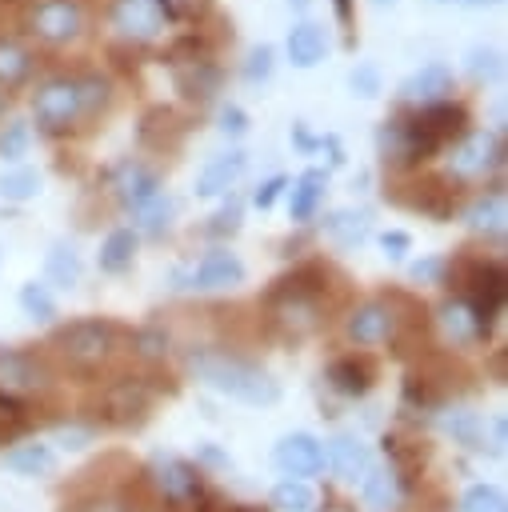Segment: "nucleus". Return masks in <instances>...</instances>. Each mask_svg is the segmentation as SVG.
Here are the masks:
<instances>
[{
  "label": "nucleus",
  "mask_w": 508,
  "mask_h": 512,
  "mask_svg": "<svg viewBox=\"0 0 508 512\" xmlns=\"http://www.w3.org/2000/svg\"><path fill=\"white\" fill-rule=\"evenodd\" d=\"M328 276H332L328 264H316L312 260V264H300V268L284 272L280 280H272V288L264 292L268 320L284 336H292V340L312 336L328 320V308H332V300H328V292H332Z\"/></svg>",
  "instance_id": "1"
},
{
  "label": "nucleus",
  "mask_w": 508,
  "mask_h": 512,
  "mask_svg": "<svg viewBox=\"0 0 508 512\" xmlns=\"http://www.w3.org/2000/svg\"><path fill=\"white\" fill-rule=\"evenodd\" d=\"M188 368L216 392L232 396V400H244V404H276L280 400V384L252 360L236 356V352H224V348H204V352H192L188 356Z\"/></svg>",
  "instance_id": "2"
},
{
  "label": "nucleus",
  "mask_w": 508,
  "mask_h": 512,
  "mask_svg": "<svg viewBox=\"0 0 508 512\" xmlns=\"http://www.w3.org/2000/svg\"><path fill=\"white\" fill-rule=\"evenodd\" d=\"M56 360L76 372V376H96L112 364L116 348H120V328L112 320H72L64 328L52 332V344Z\"/></svg>",
  "instance_id": "3"
},
{
  "label": "nucleus",
  "mask_w": 508,
  "mask_h": 512,
  "mask_svg": "<svg viewBox=\"0 0 508 512\" xmlns=\"http://www.w3.org/2000/svg\"><path fill=\"white\" fill-rule=\"evenodd\" d=\"M452 280H456L460 292H464L460 300L468 304V312H472V320H476V332L488 336V332H492V320H496L500 308H504V292H508L504 268H500L496 260H460Z\"/></svg>",
  "instance_id": "4"
},
{
  "label": "nucleus",
  "mask_w": 508,
  "mask_h": 512,
  "mask_svg": "<svg viewBox=\"0 0 508 512\" xmlns=\"http://www.w3.org/2000/svg\"><path fill=\"white\" fill-rule=\"evenodd\" d=\"M436 148H440V144L428 140L412 116H392V120H384V124L376 128V152H380V160H384L388 168H396V172L420 168L424 160L436 156Z\"/></svg>",
  "instance_id": "5"
},
{
  "label": "nucleus",
  "mask_w": 508,
  "mask_h": 512,
  "mask_svg": "<svg viewBox=\"0 0 508 512\" xmlns=\"http://www.w3.org/2000/svg\"><path fill=\"white\" fill-rule=\"evenodd\" d=\"M52 388V368L40 352L28 348H0V400L24 404Z\"/></svg>",
  "instance_id": "6"
},
{
  "label": "nucleus",
  "mask_w": 508,
  "mask_h": 512,
  "mask_svg": "<svg viewBox=\"0 0 508 512\" xmlns=\"http://www.w3.org/2000/svg\"><path fill=\"white\" fill-rule=\"evenodd\" d=\"M404 328L392 296H376V300H360L356 308H348L344 316V336L360 348H376V344H388L396 340Z\"/></svg>",
  "instance_id": "7"
},
{
  "label": "nucleus",
  "mask_w": 508,
  "mask_h": 512,
  "mask_svg": "<svg viewBox=\"0 0 508 512\" xmlns=\"http://www.w3.org/2000/svg\"><path fill=\"white\" fill-rule=\"evenodd\" d=\"M32 112H36V124L44 132H52V136L56 132H68L76 120H84L76 76H56V80L40 84L36 96H32Z\"/></svg>",
  "instance_id": "8"
},
{
  "label": "nucleus",
  "mask_w": 508,
  "mask_h": 512,
  "mask_svg": "<svg viewBox=\"0 0 508 512\" xmlns=\"http://www.w3.org/2000/svg\"><path fill=\"white\" fill-rule=\"evenodd\" d=\"M28 32L44 44H72L84 32L80 0H36L28 8Z\"/></svg>",
  "instance_id": "9"
},
{
  "label": "nucleus",
  "mask_w": 508,
  "mask_h": 512,
  "mask_svg": "<svg viewBox=\"0 0 508 512\" xmlns=\"http://www.w3.org/2000/svg\"><path fill=\"white\" fill-rule=\"evenodd\" d=\"M148 404H152V388L144 380L120 376V380H108L100 388V396H96L92 408H96V416L104 424H136L148 412Z\"/></svg>",
  "instance_id": "10"
},
{
  "label": "nucleus",
  "mask_w": 508,
  "mask_h": 512,
  "mask_svg": "<svg viewBox=\"0 0 508 512\" xmlns=\"http://www.w3.org/2000/svg\"><path fill=\"white\" fill-rule=\"evenodd\" d=\"M392 200H400V204L412 208V212L448 220V216L456 212V184H452V176H436V172H428V176H416V180L400 184V188L392 192Z\"/></svg>",
  "instance_id": "11"
},
{
  "label": "nucleus",
  "mask_w": 508,
  "mask_h": 512,
  "mask_svg": "<svg viewBox=\"0 0 508 512\" xmlns=\"http://www.w3.org/2000/svg\"><path fill=\"white\" fill-rule=\"evenodd\" d=\"M504 164V144L496 132H464L456 152H452V176L468 180V176H488Z\"/></svg>",
  "instance_id": "12"
},
{
  "label": "nucleus",
  "mask_w": 508,
  "mask_h": 512,
  "mask_svg": "<svg viewBox=\"0 0 508 512\" xmlns=\"http://www.w3.org/2000/svg\"><path fill=\"white\" fill-rule=\"evenodd\" d=\"M272 460L284 472V480H308V476H316L324 468V444L316 436H308V432H292V436H284L276 444Z\"/></svg>",
  "instance_id": "13"
},
{
  "label": "nucleus",
  "mask_w": 508,
  "mask_h": 512,
  "mask_svg": "<svg viewBox=\"0 0 508 512\" xmlns=\"http://www.w3.org/2000/svg\"><path fill=\"white\" fill-rule=\"evenodd\" d=\"M152 484H156V492H160L172 508L196 504V500L204 496L200 468H192L188 460H160V464H156V472H152Z\"/></svg>",
  "instance_id": "14"
},
{
  "label": "nucleus",
  "mask_w": 508,
  "mask_h": 512,
  "mask_svg": "<svg viewBox=\"0 0 508 512\" xmlns=\"http://www.w3.org/2000/svg\"><path fill=\"white\" fill-rule=\"evenodd\" d=\"M112 192L124 208H144L152 196H160V176L152 168H144L140 160H124L112 172Z\"/></svg>",
  "instance_id": "15"
},
{
  "label": "nucleus",
  "mask_w": 508,
  "mask_h": 512,
  "mask_svg": "<svg viewBox=\"0 0 508 512\" xmlns=\"http://www.w3.org/2000/svg\"><path fill=\"white\" fill-rule=\"evenodd\" d=\"M172 80H176V92L184 100H196V104H208L220 92V68L212 64V56L172 64Z\"/></svg>",
  "instance_id": "16"
},
{
  "label": "nucleus",
  "mask_w": 508,
  "mask_h": 512,
  "mask_svg": "<svg viewBox=\"0 0 508 512\" xmlns=\"http://www.w3.org/2000/svg\"><path fill=\"white\" fill-rule=\"evenodd\" d=\"M448 92H452V68H448V64H424L420 72H412V76L400 84V100L420 104V108L448 100Z\"/></svg>",
  "instance_id": "17"
},
{
  "label": "nucleus",
  "mask_w": 508,
  "mask_h": 512,
  "mask_svg": "<svg viewBox=\"0 0 508 512\" xmlns=\"http://www.w3.org/2000/svg\"><path fill=\"white\" fill-rule=\"evenodd\" d=\"M412 120H416L420 132H424L428 140H436V144H444V140H460V136L468 132V112H464L460 104H452V100L428 104V108H420Z\"/></svg>",
  "instance_id": "18"
},
{
  "label": "nucleus",
  "mask_w": 508,
  "mask_h": 512,
  "mask_svg": "<svg viewBox=\"0 0 508 512\" xmlns=\"http://www.w3.org/2000/svg\"><path fill=\"white\" fill-rule=\"evenodd\" d=\"M240 280H244V264H240V256L228 252V248L208 252V256L196 264V276H192V284H196L200 292H224V288H236Z\"/></svg>",
  "instance_id": "19"
},
{
  "label": "nucleus",
  "mask_w": 508,
  "mask_h": 512,
  "mask_svg": "<svg viewBox=\"0 0 508 512\" xmlns=\"http://www.w3.org/2000/svg\"><path fill=\"white\" fill-rule=\"evenodd\" d=\"M324 460L332 464V472H336L344 484H360V480L368 476V468H372V452H368L356 436H332Z\"/></svg>",
  "instance_id": "20"
},
{
  "label": "nucleus",
  "mask_w": 508,
  "mask_h": 512,
  "mask_svg": "<svg viewBox=\"0 0 508 512\" xmlns=\"http://www.w3.org/2000/svg\"><path fill=\"white\" fill-rule=\"evenodd\" d=\"M140 144L144 148H152V152H172L176 144H180V136H184V120L172 112V108H148L144 116H140Z\"/></svg>",
  "instance_id": "21"
},
{
  "label": "nucleus",
  "mask_w": 508,
  "mask_h": 512,
  "mask_svg": "<svg viewBox=\"0 0 508 512\" xmlns=\"http://www.w3.org/2000/svg\"><path fill=\"white\" fill-rule=\"evenodd\" d=\"M244 152H220L204 164V172L196 176V196H224L240 176H244Z\"/></svg>",
  "instance_id": "22"
},
{
  "label": "nucleus",
  "mask_w": 508,
  "mask_h": 512,
  "mask_svg": "<svg viewBox=\"0 0 508 512\" xmlns=\"http://www.w3.org/2000/svg\"><path fill=\"white\" fill-rule=\"evenodd\" d=\"M376 380V368L368 356H336L328 364V384L340 392V396H364Z\"/></svg>",
  "instance_id": "23"
},
{
  "label": "nucleus",
  "mask_w": 508,
  "mask_h": 512,
  "mask_svg": "<svg viewBox=\"0 0 508 512\" xmlns=\"http://www.w3.org/2000/svg\"><path fill=\"white\" fill-rule=\"evenodd\" d=\"M112 24L132 40H152L160 32V16L152 0H112Z\"/></svg>",
  "instance_id": "24"
},
{
  "label": "nucleus",
  "mask_w": 508,
  "mask_h": 512,
  "mask_svg": "<svg viewBox=\"0 0 508 512\" xmlns=\"http://www.w3.org/2000/svg\"><path fill=\"white\" fill-rule=\"evenodd\" d=\"M324 52H328V36H324L320 24L304 20V24H296V28L288 32V60H292L296 68H312V64H320Z\"/></svg>",
  "instance_id": "25"
},
{
  "label": "nucleus",
  "mask_w": 508,
  "mask_h": 512,
  "mask_svg": "<svg viewBox=\"0 0 508 512\" xmlns=\"http://www.w3.org/2000/svg\"><path fill=\"white\" fill-rule=\"evenodd\" d=\"M324 188H328V172H324V168H308V172L292 184L288 212H292L296 224H304V220L316 216V208H320V200H324Z\"/></svg>",
  "instance_id": "26"
},
{
  "label": "nucleus",
  "mask_w": 508,
  "mask_h": 512,
  "mask_svg": "<svg viewBox=\"0 0 508 512\" xmlns=\"http://www.w3.org/2000/svg\"><path fill=\"white\" fill-rule=\"evenodd\" d=\"M324 232L340 244V248H356L368 240L372 232V216L364 208H336L332 216H324Z\"/></svg>",
  "instance_id": "27"
},
{
  "label": "nucleus",
  "mask_w": 508,
  "mask_h": 512,
  "mask_svg": "<svg viewBox=\"0 0 508 512\" xmlns=\"http://www.w3.org/2000/svg\"><path fill=\"white\" fill-rule=\"evenodd\" d=\"M4 464L12 472H20V476H48L56 468V452L48 444H40V440H24V444H12L4 452Z\"/></svg>",
  "instance_id": "28"
},
{
  "label": "nucleus",
  "mask_w": 508,
  "mask_h": 512,
  "mask_svg": "<svg viewBox=\"0 0 508 512\" xmlns=\"http://www.w3.org/2000/svg\"><path fill=\"white\" fill-rule=\"evenodd\" d=\"M464 224H468L472 232H484V236H500V232H504V192H500V184H492V192L480 196V200L464 212Z\"/></svg>",
  "instance_id": "29"
},
{
  "label": "nucleus",
  "mask_w": 508,
  "mask_h": 512,
  "mask_svg": "<svg viewBox=\"0 0 508 512\" xmlns=\"http://www.w3.org/2000/svg\"><path fill=\"white\" fill-rule=\"evenodd\" d=\"M132 256H136V232L132 228H112L100 244V272H124L132 268Z\"/></svg>",
  "instance_id": "30"
},
{
  "label": "nucleus",
  "mask_w": 508,
  "mask_h": 512,
  "mask_svg": "<svg viewBox=\"0 0 508 512\" xmlns=\"http://www.w3.org/2000/svg\"><path fill=\"white\" fill-rule=\"evenodd\" d=\"M360 496H364V504H368L372 512H388V508L396 504V496H400L396 476H392L388 468H368V476L360 480Z\"/></svg>",
  "instance_id": "31"
},
{
  "label": "nucleus",
  "mask_w": 508,
  "mask_h": 512,
  "mask_svg": "<svg viewBox=\"0 0 508 512\" xmlns=\"http://www.w3.org/2000/svg\"><path fill=\"white\" fill-rule=\"evenodd\" d=\"M384 452L392 456V476L396 480H412L424 468V448L404 440V436H384Z\"/></svg>",
  "instance_id": "32"
},
{
  "label": "nucleus",
  "mask_w": 508,
  "mask_h": 512,
  "mask_svg": "<svg viewBox=\"0 0 508 512\" xmlns=\"http://www.w3.org/2000/svg\"><path fill=\"white\" fill-rule=\"evenodd\" d=\"M436 320H440V332H444L452 344H468L472 336H480V332H476V320H472V312H468L464 300H448Z\"/></svg>",
  "instance_id": "33"
},
{
  "label": "nucleus",
  "mask_w": 508,
  "mask_h": 512,
  "mask_svg": "<svg viewBox=\"0 0 508 512\" xmlns=\"http://www.w3.org/2000/svg\"><path fill=\"white\" fill-rule=\"evenodd\" d=\"M272 508L276 512H312V504H316V492H312V484L308 480H280L276 488H272Z\"/></svg>",
  "instance_id": "34"
},
{
  "label": "nucleus",
  "mask_w": 508,
  "mask_h": 512,
  "mask_svg": "<svg viewBox=\"0 0 508 512\" xmlns=\"http://www.w3.org/2000/svg\"><path fill=\"white\" fill-rule=\"evenodd\" d=\"M48 280L60 284V288H72L80 280V256H76L72 244H64V240L52 244V252H48Z\"/></svg>",
  "instance_id": "35"
},
{
  "label": "nucleus",
  "mask_w": 508,
  "mask_h": 512,
  "mask_svg": "<svg viewBox=\"0 0 508 512\" xmlns=\"http://www.w3.org/2000/svg\"><path fill=\"white\" fill-rule=\"evenodd\" d=\"M76 84H80V112H84V120L100 116V112L108 108V100H112L108 80L96 76V72H84V76H76Z\"/></svg>",
  "instance_id": "36"
},
{
  "label": "nucleus",
  "mask_w": 508,
  "mask_h": 512,
  "mask_svg": "<svg viewBox=\"0 0 508 512\" xmlns=\"http://www.w3.org/2000/svg\"><path fill=\"white\" fill-rule=\"evenodd\" d=\"M28 72H32V56H28L20 44H12V40H0V88H12V84H20Z\"/></svg>",
  "instance_id": "37"
},
{
  "label": "nucleus",
  "mask_w": 508,
  "mask_h": 512,
  "mask_svg": "<svg viewBox=\"0 0 508 512\" xmlns=\"http://www.w3.org/2000/svg\"><path fill=\"white\" fill-rule=\"evenodd\" d=\"M40 192V176L36 168H12V172H0V196L4 200H32Z\"/></svg>",
  "instance_id": "38"
},
{
  "label": "nucleus",
  "mask_w": 508,
  "mask_h": 512,
  "mask_svg": "<svg viewBox=\"0 0 508 512\" xmlns=\"http://www.w3.org/2000/svg\"><path fill=\"white\" fill-rule=\"evenodd\" d=\"M20 308H24V316H32V320H52V316H56V300H52L48 284H36V280H28V284L20 288Z\"/></svg>",
  "instance_id": "39"
},
{
  "label": "nucleus",
  "mask_w": 508,
  "mask_h": 512,
  "mask_svg": "<svg viewBox=\"0 0 508 512\" xmlns=\"http://www.w3.org/2000/svg\"><path fill=\"white\" fill-rule=\"evenodd\" d=\"M440 424H444V432H452V436L464 440V444H476L480 432H484V424H480V416H476L472 408H448V412L440 416Z\"/></svg>",
  "instance_id": "40"
},
{
  "label": "nucleus",
  "mask_w": 508,
  "mask_h": 512,
  "mask_svg": "<svg viewBox=\"0 0 508 512\" xmlns=\"http://www.w3.org/2000/svg\"><path fill=\"white\" fill-rule=\"evenodd\" d=\"M504 492L492 488V484H472L464 496H460V512H504Z\"/></svg>",
  "instance_id": "41"
},
{
  "label": "nucleus",
  "mask_w": 508,
  "mask_h": 512,
  "mask_svg": "<svg viewBox=\"0 0 508 512\" xmlns=\"http://www.w3.org/2000/svg\"><path fill=\"white\" fill-rule=\"evenodd\" d=\"M28 140H32V132H28L24 120L4 124V132H0V156H4V160H20V156L28 152Z\"/></svg>",
  "instance_id": "42"
},
{
  "label": "nucleus",
  "mask_w": 508,
  "mask_h": 512,
  "mask_svg": "<svg viewBox=\"0 0 508 512\" xmlns=\"http://www.w3.org/2000/svg\"><path fill=\"white\" fill-rule=\"evenodd\" d=\"M140 212V228L144 232H164L168 228V216H172V200L168 196H152L144 208H136Z\"/></svg>",
  "instance_id": "43"
},
{
  "label": "nucleus",
  "mask_w": 508,
  "mask_h": 512,
  "mask_svg": "<svg viewBox=\"0 0 508 512\" xmlns=\"http://www.w3.org/2000/svg\"><path fill=\"white\" fill-rule=\"evenodd\" d=\"M500 52L496 48H472L468 52V72L476 76V80H496L500 76Z\"/></svg>",
  "instance_id": "44"
},
{
  "label": "nucleus",
  "mask_w": 508,
  "mask_h": 512,
  "mask_svg": "<svg viewBox=\"0 0 508 512\" xmlns=\"http://www.w3.org/2000/svg\"><path fill=\"white\" fill-rule=\"evenodd\" d=\"M132 352L144 356V360H160V356L168 352V336H164L160 328H140V332L132 336Z\"/></svg>",
  "instance_id": "45"
},
{
  "label": "nucleus",
  "mask_w": 508,
  "mask_h": 512,
  "mask_svg": "<svg viewBox=\"0 0 508 512\" xmlns=\"http://www.w3.org/2000/svg\"><path fill=\"white\" fill-rule=\"evenodd\" d=\"M76 512H136V508L116 492H92V496H84L76 504Z\"/></svg>",
  "instance_id": "46"
},
{
  "label": "nucleus",
  "mask_w": 508,
  "mask_h": 512,
  "mask_svg": "<svg viewBox=\"0 0 508 512\" xmlns=\"http://www.w3.org/2000/svg\"><path fill=\"white\" fill-rule=\"evenodd\" d=\"M240 200H228L212 220H208V236H228V232H236L240 228Z\"/></svg>",
  "instance_id": "47"
},
{
  "label": "nucleus",
  "mask_w": 508,
  "mask_h": 512,
  "mask_svg": "<svg viewBox=\"0 0 508 512\" xmlns=\"http://www.w3.org/2000/svg\"><path fill=\"white\" fill-rule=\"evenodd\" d=\"M244 76H248V80H268V76H272V48H268V44H260V48L248 52Z\"/></svg>",
  "instance_id": "48"
},
{
  "label": "nucleus",
  "mask_w": 508,
  "mask_h": 512,
  "mask_svg": "<svg viewBox=\"0 0 508 512\" xmlns=\"http://www.w3.org/2000/svg\"><path fill=\"white\" fill-rule=\"evenodd\" d=\"M352 88H356L360 96H376V92H380V72H376V64H360V68L352 72Z\"/></svg>",
  "instance_id": "49"
},
{
  "label": "nucleus",
  "mask_w": 508,
  "mask_h": 512,
  "mask_svg": "<svg viewBox=\"0 0 508 512\" xmlns=\"http://www.w3.org/2000/svg\"><path fill=\"white\" fill-rule=\"evenodd\" d=\"M220 128H224V136H244V132H248V116H244V108L228 104V108L220 112Z\"/></svg>",
  "instance_id": "50"
},
{
  "label": "nucleus",
  "mask_w": 508,
  "mask_h": 512,
  "mask_svg": "<svg viewBox=\"0 0 508 512\" xmlns=\"http://www.w3.org/2000/svg\"><path fill=\"white\" fill-rule=\"evenodd\" d=\"M88 440H92V428H76V424L56 428V444H60V448H72V452H76V448H84Z\"/></svg>",
  "instance_id": "51"
},
{
  "label": "nucleus",
  "mask_w": 508,
  "mask_h": 512,
  "mask_svg": "<svg viewBox=\"0 0 508 512\" xmlns=\"http://www.w3.org/2000/svg\"><path fill=\"white\" fill-rule=\"evenodd\" d=\"M192 512H256V508H244V504H232V500H224V496H200L196 500V508Z\"/></svg>",
  "instance_id": "52"
},
{
  "label": "nucleus",
  "mask_w": 508,
  "mask_h": 512,
  "mask_svg": "<svg viewBox=\"0 0 508 512\" xmlns=\"http://www.w3.org/2000/svg\"><path fill=\"white\" fill-rule=\"evenodd\" d=\"M380 248H384L388 260H400V256L412 248V240H408V232H384V236H380Z\"/></svg>",
  "instance_id": "53"
},
{
  "label": "nucleus",
  "mask_w": 508,
  "mask_h": 512,
  "mask_svg": "<svg viewBox=\"0 0 508 512\" xmlns=\"http://www.w3.org/2000/svg\"><path fill=\"white\" fill-rule=\"evenodd\" d=\"M284 184H288L284 176H268V180L256 188V196H252V200H256V208H272V200L280 196V188H284Z\"/></svg>",
  "instance_id": "54"
},
{
  "label": "nucleus",
  "mask_w": 508,
  "mask_h": 512,
  "mask_svg": "<svg viewBox=\"0 0 508 512\" xmlns=\"http://www.w3.org/2000/svg\"><path fill=\"white\" fill-rule=\"evenodd\" d=\"M172 8H176V20L184 16V20H200L208 8H212V0H172Z\"/></svg>",
  "instance_id": "55"
},
{
  "label": "nucleus",
  "mask_w": 508,
  "mask_h": 512,
  "mask_svg": "<svg viewBox=\"0 0 508 512\" xmlns=\"http://www.w3.org/2000/svg\"><path fill=\"white\" fill-rule=\"evenodd\" d=\"M440 268H444V264H440L436 256L416 260V264H412V280H436V276H440Z\"/></svg>",
  "instance_id": "56"
},
{
  "label": "nucleus",
  "mask_w": 508,
  "mask_h": 512,
  "mask_svg": "<svg viewBox=\"0 0 508 512\" xmlns=\"http://www.w3.org/2000/svg\"><path fill=\"white\" fill-rule=\"evenodd\" d=\"M332 8H336V20L348 28L352 24V0H332Z\"/></svg>",
  "instance_id": "57"
},
{
  "label": "nucleus",
  "mask_w": 508,
  "mask_h": 512,
  "mask_svg": "<svg viewBox=\"0 0 508 512\" xmlns=\"http://www.w3.org/2000/svg\"><path fill=\"white\" fill-rule=\"evenodd\" d=\"M8 100H12V92H8V88H0V112L8 108Z\"/></svg>",
  "instance_id": "58"
},
{
  "label": "nucleus",
  "mask_w": 508,
  "mask_h": 512,
  "mask_svg": "<svg viewBox=\"0 0 508 512\" xmlns=\"http://www.w3.org/2000/svg\"><path fill=\"white\" fill-rule=\"evenodd\" d=\"M288 4H292V8H296V12H304V8H308V4H312V0H288Z\"/></svg>",
  "instance_id": "59"
},
{
  "label": "nucleus",
  "mask_w": 508,
  "mask_h": 512,
  "mask_svg": "<svg viewBox=\"0 0 508 512\" xmlns=\"http://www.w3.org/2000/svg\"><path fill=\"white\" fill-rule=\"evenodd\" d=\"M372 4H376V8H384V4H392V0H372Z\"/></svg>",
  "instance_id": "60"
},
{
  "label": "nucleus",
  "mask_w": 508,
  "mask_h": 512,
  "mask_svg": "<svg viewBox=\"0 0 508 512\" xmlns=\"http://www.w3.org/2000/svg\"><path fill=\"white\" fill-rule=\"evenodd\" d=\"M468 4H496V0H468Z\"/></svg>",
  "instance_id": "61"
}]
</instances>
